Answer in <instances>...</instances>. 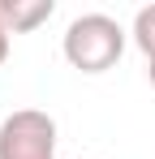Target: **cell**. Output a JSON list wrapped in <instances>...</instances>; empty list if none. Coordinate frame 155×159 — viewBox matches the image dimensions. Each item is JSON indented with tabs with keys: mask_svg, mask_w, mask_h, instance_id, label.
Segmentation results:
<instances>
[{
	"mask_svg": "<svg viewBox=\"0 0 155 159\" xmlns=\"http://www.w3.org/2000/svg\"><path fill=\"white\" fill-rule=\"evenodd\" d=\"M9 48H13V43H9V26H4V17H0V65L9 60Z\"/></svg>",
	"mask_w": 155,
	"mask_h": 159,
	"instance_id": "obj_5",
	"label": "cell"
},
{
	"mask_svg": "<svg viewBox=\"0 0 155 159\" xmlns=\"http://www.w3.org/2000/svg\"><path fill=\"white\" fill-rule=\"evenodd\" d=\"M52 13H56V0H0V17L9 34H26V30L43 26Z\"/></svg>",
	"mask_w": 155,
	"mask_h": 159,
	"instance_id": "obj_3",
	"label": "cell"
},
{
	"mask_svg": "<svg viewBox=\"0 0 155 159\" xmlns=\"http://www.w3.org/2000/svg\"><path fill=\"white\" fill-rule=\"evenodd\" d=\"M60 52L78 73H108L125 52V26L108 13H82L65 26Z\"/></svg>",
	"mask_w": 155,
	"mask_h": 159,
	"instance_id": "obj_1",
	"label": "cell"
},
{
	"mask_svg": "<svg viewBox=\"0 0 155 159\" xmlns=\"http://www.w3.org/2000/svg\"><path fill=\"white\" fill-rule=\"evenodd\" d=\"M0 159H56V120L39 107H17L0 120Z\"/></svg>",
	"mask_w": 155,
	"mask_h": 159,
	"instance_id": "obj_2",
	"label": "cell"
},
{
	"mask_svg": "<svg viewBox=\"0 0 155 159\" xmlns=\"http://www.w3.org/2000/svg\"><path fill=\"white\" fill-rule=\"evenodd\" d=\"M147 78H151V90H155V60H147Z\"/></svg>",
	"mask_w": 155,
	"mask_h": 159,
	"instance_id": "obj_6",
	"label": "cell"
},
{
	"mask_svg": "<svg viewBox=\"0 0 155 159\" xmlns=\"http://www.w3.org/2000/svg\"><path fill=\"white\" fill-rule=\"evenodd\" d=\"M134 43H138V52L147 56V60H155V4H142L138 13H134Z\"/></svg>",
	"mask_w": 155,
	"mask_h": 159,
	"instance_id": "obj_4",
	"label": "cell"
}]
</instances>
